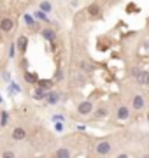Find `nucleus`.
<instances>
[{
	"label": "nucleus",
	"mask_w": 149,
	"mask_h": 158,
	"mask_svg": "<svg viewBox=\"0 0 149 158\" xmlns=\"http://www.w3.org/2000/svg\"><path fill=\"white\" fill-rule=\"evenodd\" d=\"M83 70H91V67H90L88 63H83Z\"/></svg>",
	"instance_id": "nucleus-27"
},
{
	"label": "nucleus",
	"mask_w": 149,
	"mask_h": 158,
	"mask_svg": "<svg viewBox=\"0 0 149 158\" xmlns=\"http://www.w3.org/2000/svg\"><path fill=\"white\" fill-rule=\"evenodd\" d=\"M12 139H14V141H23L25 137H26V130L25 128H21V127H16V128L12 130Z\"/></svg>",
	"instance_id": "nucleus-4"
},
{
	"label": "nucleus",
	"mask_w": 149,
	"mask_h": 158,
	"mask_svg": "<svg viewBox=\"0 0 149 158\" xmlns=\"http://www.w3.org/2000/svg\"><path fill=\"white\" fill-rule=\"evenodd\" d=\"M46 95H47V93H46V91H44V90H42V88H39V90H35V98H37V100H40V98H46Z\"/></svg>",
	"instance_id": "nucleus-17"
},
{
	"label": "nucleus",
	"mask_w": 149,
	"mask_h": 158,
	"mask_svg": "<svg viewBox=\"0 0 149 158\" xmlns=\"http://www.w3.org/2000/svg\"><path fill=\"white\" fill-rule=\"evenodd\" d=\"M144 106H146V102H144V97L142 95H135V97H133L132 107L135 109V111H142Z\"/></svg>",
	"instance_id": "nucleus-3"
},
{
	"label": "nucleus",
	"mask_w": 149,
	"mask_h": 158,
	"mask_svg": "<svg viewBox=\"0 0 149 158\" xmlns=\"http://www.w3.org/2000/svg\"><path fill=\"white\" fill-rule=\"evenodd\" d=\"M35 18H37V19H44V21H46L47 18H46V14H44V12H37V14H35Z\"/></svg>",
	"instance_id": "nucleus-21"
},
{
	"label": "nucleus",
	"mask_w": 149,
	"mask_h": 158,
	"mask_svg": "<svg viewBox=\"0 0 149 158\" xmlns=\"http://www.w3.org/2000/svg\"><path fill=\"white\" fill-rule=\"evenodd\" d=\"M7 123H9V114H7V111H2V114H0V125L6 127Z\"/></svg>",
	"instance_id": "nucleus-14"
},
{
	"label": "nucleus",
	"mask_w": 149,
	"mask_h": 158,
	"mask_svg": "<svg viewBox=\"0 0 149 158\" xmlns=\"http://www.w3.org/2000/svg\"><path fill=\"white\" fill-rule=\"evenodd\" d=\"M118 158H130L126 153H121V155H118Z\"/></svg>",
	"instance_id": "nucleus-29"
},
{
	"label": "nucleus",
	"mask_w": 149,
	"mask_h": 158,
	"mask_svg": "<svg viewBox=\"0 0 149 158\" xmlns=\"http://www.w3.org/2000/svg\"><path fill=\"white\" fill-rule=\"evenodd\" d=\"M2 158H16V155H14V151H11V149H6V151L2 153Z\"/></svg>",
	"instance_id": "nucleus-19"
},
{
	"label": "nucleus",
	"mask_w": 149,
	"mask_h": 158,
	"mask_svg": "<svg viewBox=\"0 0 149 158\" xmlns=\"http://www.w3.org/2000/svg\"><path fill=\"white\" fill-rule=\"evenodd\" d=\"M95 116H97V118H103V116H107V111H105V109H98L97 113H95Z\"/></svg>",
	"instance_id": "nucleus-20"
},
{
	"label": "nucleus",
	"mask_w": 149,
	"mask_h": 158,
	"mask_svg": "<svg viewBox=\"0 0 149 158\" xmlns=\"http://www.w3.org/2000/svg\"><path fill=\"white\" fill-rule=\"evenodd\" d=\"M53 119H54L56 123H62V121H63V116H62V114H54V116H53Z\"/></svg>",
	"instance_id": "nucleus-22"
},
{
	"label": "nucleus",
	"mask_w": 149,
	"mask_h": 158,
	"mask_svg": "<svg viewBox=\"0 0 149 158\" xmlns=\"http://www.w3.org/2000/svg\"><path fill=\"white\" fill-rule=\"evenodd\" d=\"M25 21H26V25H28V27H34V28H35V19H34V16L25 14Z\"/></svg>",
	"instance_id": "nucleus-18"
},
{
	"label": "nucleus",
	"mask_w": 149,
	"mask_h": 158,
	"mask_svg": "<svg viewBox=\"0 0 149 158\" xmlns=\"http://www.w3.org/2000/svg\"><path fill=\"white\" fill-rule=\"evenodd\" d=\"M26 44H28V39H26L25 35H21V37L18 39V49L21 51V53H25V51H26Z\"/></svg>",
	"instance_id": "nucleus-9"
},
{
	"label": "nucleus",
	"mask_w": 149,
	"mask_h": 158,
	"mask_svg": "<svg viewBox=\"0 0 149 158\" xmlns=\"http://www.w3.org/2000/svg\"><path fill=\"white\" fill-rule=\"evenodd\" d=\"M54 128H56L58 132H62V130H63V125H62V123H56V125H54Z\"/></svg>",
	"instance_id": "nucleus-26"
},
{
	"label": "nucleus",
	"mask_w": 149,
	"mask_h": 158,
	"mask_svg": "<svg viewBox=\"0 0 149 158\" xmlns=\"http://www.w3.org/2000/svg\"><path fill=\"white\" fill-rule=\"evenodd\" d=\"M116 116H118V119L125 121V119L130 118V109L126 107V106H119V107H118V113H116Z\"/></svg>",
	"instance_id": "nucleus-6"
},
{
	"label": "nucleus",
	"mask_w": 149,
	"mask_h": 158,
	"mask_svg": "<svg viewBox=\"0 0 149 158\" xmlns=\"http://www.w3.org/2000/svg\"><path fill=\"white\" fill-rule=\"evenodd\" d=\"M147 121H149V113H147Z\"/></svg>",
	"instance_id": "nucleus-31"
},
{
	"label": "nucleus",
	"mask_w": 149,
	"mask_h": 158,
	"mask_svg": "<svg viewBox=\"0 0 149 158\" xmlns=\"http://www.w3.org/2000/svg\"><path fill=\"white\" fill-rule=\"evenodd\" d=\"M49 11H51V4H49V2H40V12L46 14V12H49Z\"/></svg>",
	"instance_id": "nucleus-16"
},
{
	"label": "nucleus",
	"mask_w": 149,
	"mask_h": 158,
	"mask_svg": "<svg viewBox=\"0 0 149 158\" xmlns=\"http://www.w3.org/2000/svg\"><path fill=\"white\" fill-rule=\"evenodd\" d=\"M137 81L140 83V85H149V72H147V70H144V72L139 74Z\"/></svg>",
	"instance_id": "nucleus-10"
},
{
	"label": "nucleus",
	"mask_w": 149,
	"mask_h": 158,
	"mask_svg": "<svg viewBox=\"0 0 149 158\" xmlns=\"http://www.w3.org/2000/svg\"><path fill=\"white\" fill-rule=\"evenodd\" d=\"M140 158H149V153H146V155H142Z\"/></svg>",
	"instance_id": "nucleus-30"
},
{
	"label": "nucleus",
	"mask_w": 149,
	"mask_h": 158,
	"mask_svg": "<svg viewBox=\"0 0 149 158\" xmlns=\"http://www.w3.org/2000/svg\"><path fill=\"white\" fill-rule=\"evenodd\" d=\"M25 81H26V83H37V81H39V77H37L35 74L26 72V74H25Z\"/></svg>",
	"instance_id": "nucleus-15"
},
{
	"label": "nucleus",
	"mask_w": 149,
	"mask_h": 158,
	"mask_svg": "<svg viewBox=\"0 0 149 158\" xmlns=\"http://www.w3.org/2000/svg\"><path fill=\"white\" fill-rule=\"evenodd\" d=\"M46 100L49 102V104H56V102L60 100V95H58L56 91H49L46 95Z\"/></svg>",
	"instance_id": "nucleus-12"
},
{
	"label": "nucleus",
	"mask_w": 149,
	"mask_h": 158,
	"mask_svg": "<svg viewBox=\"0 0 149 158\" xmlns=\"http://www.w3.org/2000/svg\"><path fill=\"white\" fill-rule=\"evenodd\" d=\"M62 77H63V72H62V70H56V74H54V79L62 81Z\"/></svg>",
	"instance_id": "nucleus-23"
},
{
	"label": "nucleus",
	"mask_w": 149,
	"mask_h": 158,
	"mask_svg": "<svg viewBox=\"0 0 149 158\" xmlns=\"http://www.w3.org/2000/svg\"><path fill=\"white\" fill-rule=\"evenodd\" d=\"M12 27H14V21H12L11 18H4L0 21V32H11Z\"/></svg>",
	"instance_id": "nucleus-5"
},
{
	"label": "nucleus",
	"mask_w": 149,
	"mask_h": 158,
	"mask_svg": "<svg viewBox=\"0 0 149 158\" xmlns=\"http://www.w3.org/2000/svg\"><path fill=\"white\" fill-rule=\"evenodd\" d=\"M37 83H39V86L42 88V90H49V88L53 86V81H44V79H39Z\"/></svg>",
	"instance_id": "nucleus-13"
},
{
	"label": "nucleus",
	"mask_w": 149,
	"mask_h": 158,
	"mask_svg": "<svg viewBox=\"0 0 149 158\" xmlns=\"http://www.w3.org/2000/svg\"><path fill=\"white\" fill-rule=\"evenodd\" d=\"M95 151H97V155H100V156H105V155H109V153L112 151V144H111L109 141H100L97 144V148H95Z\"/></svg>",
	"instance_id": "nucleus-1"
},
{
	"label": "nucleus",
	"mask_w": 149,
	"mask_h": 158,
	"mask_svg": "<svg viewBox=\"0 0 149 158\" xmlns=\"http://www.w3.org/2000/svg\"><path fill=\"white\" fill-rule=\"evenodd\" d=\"M91 111H93V104L90 100L81 102L79 106H77V113H79L81 116H86V114H90Z\"/></svg>",
	"instance_id": "nucleus-2"
},
{
	"label": "nucleus",
	"mask_w": 149,
	"mask_h": 158,
	"mask_svg": "<svg viewBox=\"0 0 149 158\" xmlns=\"http://www.w3.org/2000/svg\"><path fill=\"white\" fill-rule=\"evenodd\" d=\"M11 90H12V91H19V86H18V85H12Z\"/></svg>",
	"instance_id": "nucleus-28"
},
{
	"label": "nucleus",
	"mask_w": 149,
	"mask_h": 158,
	"mask_svg": "<svg viewBox=\"0 0 149 158\" xmlns=\"http://www.w3.org/2000/svg\"><path fill=\"white\" fill-rule=\"evenodd\" d=\"M139 74H140V69H132V76H135V77H137Z\"/></svg>",
	"instance_id": "nucleus-24"
},
{
	"label": "nucleus",
	"mask_w": 149,
	"mask_h": 158,
	"mask_svg": "<svg viewBox=\"0 0 149 158\" xmlns=\"http://www.w3.org/2000/svg\"><path fill=\"white\" fill-rule=\"evenodd\" d=\"M14 49H16V46L12 44V46H11V51H9V56H11V58L14 56Z\"/></svg>",
	"instance_id": "nucleus-25"
},
{
	"label": "nucleus",
	"mask_w": 149,
	"mask_h": 158,
	"mask_svg": "<svg viewBox=\"0 0 149 158\" xmlns=\"http://www.w3.org/2000/svg\"><path fill=\"white\" fill-rule=\"evenodd\" d=\"M54 156L56 158H70V151L67 149V148H58Z\"/></svg>",
	"instance_id": "nucleus-11"
},
{
	"label": "nucleus",
	"mask_w": 149,
	"mask_h": 158,
	"mask_svg": "<svg viewBox=\"0 0 149 158\" xmlns=\"http://www.w3.org/2000/svg\"><path fill=\"white\" fill-rule=\"evenodd\" d=\"M88 14H90V16L91 18H98L100 16V7L97 6V4H91V6H88Z\"/></svg>",
	"instance_id": "nucleus-8"
},
{
	"label": "nucleus",
	"mask_w": 149,
	"mask_h": 158,
	"mask_svg": "<svg viewBox=\"0 0 149 158\" xmlns=\"http://www.w3.org/2000/svg\"><path fill=\"white\" fill-rule=\"evenodd\" d=\"M40 35H42L46 40H49V42H53V40L56 39V34H54V30H51V28H44L42 32H40Z\"/></svg>",
	"instance_id": "nucleus-7"
}]
</instances>
